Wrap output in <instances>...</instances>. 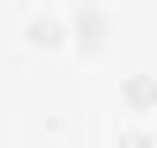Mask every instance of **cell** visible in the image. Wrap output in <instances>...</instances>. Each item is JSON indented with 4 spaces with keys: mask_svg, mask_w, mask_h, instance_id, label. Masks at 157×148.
Returning <instances> with one entry per match:
<instances>
[{
    "mask_svg": "<svg viewBox=\"0 0 157 148\" xmlns=\"http://www.w3.org/2000/svg\"><path fill=\"white\" fill-rule=\"evenodd\" d=\"M74 33H78V46H88V51H97L106 37H111V19L97 10V5H83L74 14Z\"/></svg>",
    "mask_w": 157,
    "mask_h": 148,
    "instance_id": "obj_1",
    "label": "cell"
},
{
    "mask_svg": "<svg viewBox=\"0 0 157 148\" xmlns=\"http://www.w3.org/2000/svg\"><path fill=\"white\" fill-rule=\"evenodd\" d=\"M120 93H125V102H129L134 111H148V107L157 102V84L148 79V74H129V79H125V88H120Z\"/></svg>",
    "mask_w": 157,
    "mask_h": 148,
    "instance_id": "obj_2",
    "label": "cell"
},
{
    "mask_svg": "<svg viewBox=\"0 0 157 148\" xmlns=\"http://www.w3.org/2000/svg\"><path fill=\"white\" fill-rule=\"evenodd\" d=\"M28 37H33V42H42V46H56V42L65 37V28H60V19L42 14V19H33V23H28Z\"/></svg>",
    "mask_w": 157,
    "mask_h": 148,
    "instance_id": "obj_3",
    "label": "cell"
},
{
    "mask_svg": "<svg viewBox=\"0 0 157 148\" xmlns=\"http://www.w3.org/2000/svg\"><path fill=\"white\" fill-rule=\"evenodd\" d=\"M116 148H152V134H143V130H129V134H120V143Z\"/></svg>",
    "mask_w": 157,
    "mask_h": 148,
    "instance_id": "obj_4",
    "label": "cell"
}]
</instances>
